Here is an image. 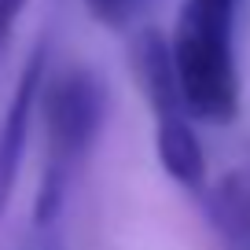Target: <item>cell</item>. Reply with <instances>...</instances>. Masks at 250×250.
I'll return each instance as SVG.
<instances>
[{"label": "cell", "mask_w": 250, "mask_h": 250, "mask_svg": "<svg viewBox=\"0 0 250 250\" xmlns=\"http://www.w3.org/2000/svg\"><path fill=\"white\" fill-rule=\"evenodd\" d=\"M107 107V85L92 66H62L59 74H48L44 92H41V110H44L48 129V162L41 173L37 203H33L37 228H52L62 217L74 177L103 133Z\"/></svg>", "instance_id": "1"}, {"label": "cell", "mask_w": 250, "mask_h": 250, "mask_svg": "<svg viewBox=\"0 0 250 250\" xmlns=\"http://www.w3.org/2000/svg\"><path fill=\"white\" fill-rule=\"evenodd\" d=\"M243 0H184L173 33L177 81L191 118L213 125L235 122L243 103L235 59V15Z\"/></svg>", "instance_id": "2"}, {"label": "cell", "mask_w": 250, "mask_h": 250, "mask_svg": "<svg viewBox=\"0 0 250 250\" xmlns=\"http://www.w3.org/2000/svg\"><path fill=\"white\" fill-rule=\"evenodd\" d=\"M44 81H48V44L41 41L30 52L22 74H19L15 92H11L8 110H4V125H0V213L8 210L11 191H15L19 166H22V155H26V136H30L33 110L41 107Z\"/></svg>", "instance_id": "3"}, {"label": "cell", "mask_w": 250, "mask_h": 250, "mask_svg": "<svg viewBox=\"0 0 250 250\" xmlns=\"http://www.w3.org/2000/svg\"><path fill=\"white\" fill-rule=\"evenodd\" d=\"M155 114V155L162 162L166 177H173L184 191L203 195L206 188V151L199 144V133L191 125L188 107H162Z\"/></svg>", "instance_id": "4"}, {"label": "cell", "mask_w": 250, "mask_h": 250, "mask_svg": "<svg viewBox=\"0 0 250 250\" xmlns=\"http://www.w3.org/2000/svg\"><path fill=\"white\" fill-rule=\"evenodd\" d=\"M210 228L225 250H250V166L228 169L203 195Z\"/></svg>", "instance_id": "5"}, {"label": "cell", "mask_w": 250, "mask_h": 250, "mask_svg": "<svg viewBox=\"0 0 250 250\" xmlns=\"http://www.w3.org/2000/svg\"><path fill=\"white\" fill-rule=\"evenodd\" d=\"M151 0H85L88 15L100 26H107V30H125L133 19H140V11Z\"/></svg>", "instance_id": "6"}, {"label": "cell", "mask_w": 250, "mask_h": 250, "mask_svg": "<svg viewBox=\"0 0 250 250\" xmlns=\"http://www.w3.org/2000/svg\"><path fill=\"white\" fill-rule=\"evenodd\" d=\"M26 4H30V0H0V48L8 44L11 30H15V22H19V15L26 11Z\"/></svg>", "instance_id": "7"}]
</instances>
